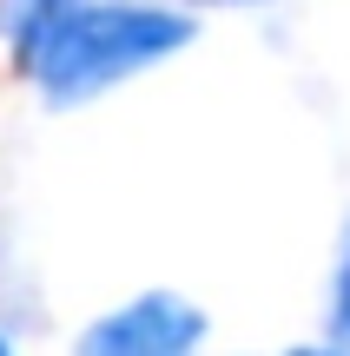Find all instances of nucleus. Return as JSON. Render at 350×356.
Listing matches in <instances>:
<instances>
[{
	"label": "nucleus",
	"instance_id": "5",
	"mask_svg": "<svg viewBox=\"0 0 350 356\" xmlns=\"http://www.w3.org/2000/svg\"><path fill=\"white\" fill-rule=\"evenodd\" d=\"M291 356H337L331 343H304V350H291Z\"/></svg>",
	"mask_w": 350,
	"mask_h": 356
},
{
	"label": "nucleus",
	"instance_id": "2",
	"mask_svg": "<svg viewBox=\"0 0 350 356\" xmlns=\"http://www.w3.org/2000/svg\"><path fill=\"white\" fill-rule=\"evenodd\" d=\"M205 317L179 291H145L86 330L79 356H198Z\"/></svg>",
	"mask_w": 350,
	"mask_h": 356
},
{
	"label": "nucleus",
	"instance_id": "6",
	"mask_svg": "<svg viewBox=\"0 0 350 356\" xmlns=\"http://www.w3.org/2000/svg\"><path fill=\"white\" fill-rule=\"evenodd\" d=\"M0 356H13V350H7V343H0Z\"/></svg>",
	"mask_w": 350,
	"mask_h": 356
},
{
	"label": "nucleus",
	"instance_id": "4",
	"mask_svg": "<svg viewBox=\"0 0 350 356\" xmlns=\"http://www.w3.org/2000/svg\"><path fill=\"white\" fill-rule=\"evenodd\" d=\"M331 350H337V356H350V231H344L337 284H331Z\"/></svg>",
	"mask_w": 350,
	"mask_h": 356
},
{
	"label": "nucleus",
	"instance_id": "3",
	"mask_svg": "<svg viewBox=\"0 0 350 356\" xmlns=\"http://www.w3.org/2000/svg\"><path fill=\"white\" fill-rule=\"evenodd\" d=\"M60 7H79V0H0V26L13 33V53H20V47H26V40H33Z\"/></svg>",
	"mask_w": 350,
	"mask_h": 356
},
{
	"label": "nucleus",
	"instance_id": "1",
	"mask_svg": "<svg viewBox=\"0 0 350 356\" xmlns=\"http://www.w3.org/2000/svg\"><path fill=\"white\" fill-rule=\"evenodd\" d=\"M179 47H192V13L139 7V0H79L20 47V66L40 79L47 106H79Z\"/></svg>",
	"mask_w": 350,
	"mask_h": 356
}]
</instances>
